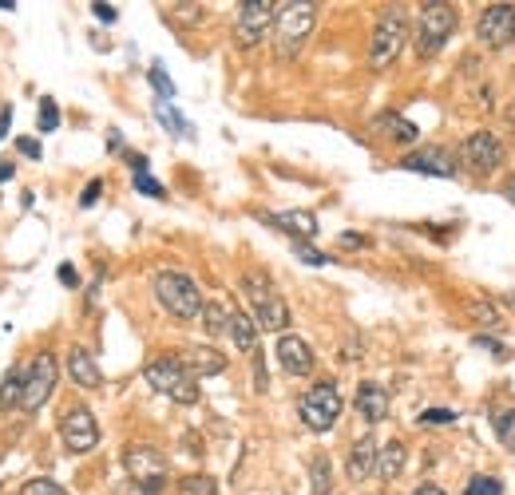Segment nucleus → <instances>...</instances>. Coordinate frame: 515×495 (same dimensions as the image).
I'll return each mask as SVG.
<instances>
[{"label": "nucleus", "instance_id": "nucleus-1", "mask_svg": "<svg viewBox=\"0 0 515 495\" xmlns=\"http://www.w3.org/2000/svg\"><path fill=\"white\" fill-rule=\"evenodd\" d=\"M242 294H246L250 309H254V325H262L266 333L290 329V305H286V297L278 294V286L262 270H250L242 278Z\"/></svg>", "mask_w": 515, "mask_h": 495}, {"label": "nucleus", "instance_id": "nucleus-2", "mask_svg": "<svg viewBox=\"0 0 515 495\" xmlns=\"http://www.w3.org/2000/svg\"><path fill=\"white\" fill-rule=\"evenodd\" d=\"M278 36H274V52L282 60H294L302 52V44L309 40L313 24H317V4L306 0H290V4H278Z\"/></svg>", "mask_w": 515, "mask_h": 495}, {"label": "nucleus", "instance_id": "nucleus-3", "mask_svg": "<svg viewBox=\"0 0 515 495\" xmlns=\"http://www.w3.org/2000/svg\"><path fill=\"white\" fill-rule=\"evenodd\" d=\"M143 377H147V385H151L155 393L171 396V400H179V404H195V400H199V381H195V373L183 365V357H155V361H147Z\"/></svg>", "mask_w": 515, "mask_h": 495}, {"label": "nucleus", "instance_id": "nucleus-4", "mask_svg": "<svg viewBox=\"0 0 515 495\" xmlns=\"http://www.w3.org/2000/svg\"><path fill=\"white\" fill-rule=\"evenodd\" d=\"M155 297H159V305H163L171 317H179V321H191V317L203 313V294H199V286H195L187 274H179V270H159V274H155Z\"/></svg>", "mask_w": 515, "mask_h": 495}, {"label": "nucleus", "instance_id": "nucleus-5", "mask_svg": "<svg viewBox=\"0 0 515 495\" xmlns=\"http://www.w3.org/2000/svg\"><path fill=\"white\" fill-rule=\"evenodd\" d=\"M456 24H460V16H456L452 4H424L420 8V24H416V56L420 60H432L448 44V36L456 32Z\"/></svg>", "mask_w": 515, "mask_h": 495}, {"label": "nucleus", "instance_id": "nucleus-6", "mask_svg": "<svg viewBox=\"0 0 515 495\" xmlns=\"http://www.w3.org/2000/svg\"><path fill=\"white\" fill-rule=\"evenodd\" d=\"M123 468H127V476L139 484V492L143 495H159L167 488V456L159 452V448H151V444H131L127 452H123Z\"/></svg>", "mask_w": 515, "mask_h": 495}, {"label": "nucleus", "instance_id": "nucleus-7", "mask_svg": "<svg viewBox=\"0 0 515 495\" xmlns=\"http://www.w3.org/2000/svg\"><path fill=\"white\" fill-rule=\"evenodd\" d=\"M405 40H409V20H405V12H401V8H385L381 20H377V28H373L369 64H373V68H389V64L401 56Z\"/></svg>", "mask_w": 515, "mask_h": 495}, {"label": "nucleus", "instance_id": "nucleus-8", "mask_svg": "<svg viewBox=\"0 0 515 495\" xmlns=\"http://www.w3.org/2000/svg\"><path fill=\"white\" fill-rule=\"evenodd\" d=\"M341 408H345V404H341V393H337V385H333V381L313 385V389L298 400V412H302L306 428H313V432H329V428L337 424Z\"/></svg>", "mask_w": 515, "mask_h": 495}, {"label": "nucleus", "instance_id": "nucleus-9", "mask_svg": "<svg viewBox=\"0 0 515 495\" xmlns=\"http://www.w3.org/2000/svg\"><path fill=\"white\" fill-rule=\"evenodd\" d=\"M274 20H278V4L274 0H246V4H238V16H234V40L242 48H254V44L266 40Z\"/></svg>", "mask_w": 515, "mask_h": 495}, {"label": "nucleus", "instance_id": "nucleus-10", "mask_svg": "<svg viewBox=\"0 0 515 495\" xmlns=\"http://www.w3.org/2000/svg\"><path fill=\"white\" fill-rule=\"evenodd\" d=\"M56 377H60V369H56V357H52V353L32 357V365L24 369V396H20V408H24V412H40L44 400L56 393Z\"/></svg>", "mask_w": 515, "mask_h": 495}, {"label": "nucleus", "instance_id": "nucleus-11", "mask_svg": "<svg viewBox=\"0 0 515 495\" xmlns=\"http://www.w3.org/2000/svg\"><path fill=\"white\" fill-rule=\"evenodd\" d=\"M60 436H64V448L80 456V452H92V448L100 444V424H96V416H92L84 404H76V408L64 412Z\"/></svg>", "mask_w": 515, "mask_h": 495}, {"label": "nucleus", "instance_id": "nucleus-12", "mask_svg": "<svg viewBox=\"0 0 515 495\" xmlns=\"http://www.w3.org/2000/svg\"><path fill=\"white\" fill-rule=\"evenodd\" d=\"M476 32H480V44H488V48H508L515 40V4H488V8L480 12Z\"/></svg>", "mask_w": 515, "mask_h": 495}, {"label": "nucleus", "instance_id": "nucleus-13", "mask_svg": "<svg viewBox=\"0 0 515 495\" xmlns=\"http://www.w3.org/2000/svg\"><path fill=\"white\" fill-rule=\"evenodd\" d=\"M460 151H464V163H468L476 175H492V171L504 163V147H500V139H496L492 131H476V135H468Z\"/></svg>", "mask_w": 515, "mask_h": 495}, {"label": "nucleus", "instance_id": "nucleus-14", "mask_svg": "<svg viewBox=\"0 0 515 495\" xmlns=\"http://www.w3.org/2000/svg\"><path fill=\"white\" fill-rule=\"evenodd\" d=\"M278 361H282V369L290 373V377H309L313 373V349H309L302 337H294V333H282L278 337Z\"/></svg>", "mask_w": 515, "mask_h": 495}, {"label": "nucleus", "instance_id": "nucleus-15", "mask_svg": "<svg viewBox=\"0 0 515 495\" xmlns=\"http://www.w3.org/2000/svg\"><path fill=\"white\" fill-rule=\"evenodd\" d=\"M401 171L436 175V179H456V163H452V155H448V151H440V147H424V151L409 155V159L401 163Z\"/></svg>", "mask_w": 515, "mask_h": 495}, {"label": "nucleus", "instance_id": "nucleus-16", "mask_svg": "<svg viewBox=\"0 0 515 495\" xmlns=\"http://www.w3.org/2000/svg\"><path fill=\"white\" fill-rule=\"evenodd\" d=\"M262 222H270V226H278V230L294 234L298 242H313V238H317V218H313L309 210H278V214H262Z\"/></svg>", "mask_w": 515, "mask_h": 495}, {"label": "nucleus", "instance_id": "nucleus-17", "mask_svg": "<svg viewBox=\"0 0 515 495\" xmlns=\"http://www.w3.org/2000/svg\"><path fill=\"white\" fill-rule=\"evenodd\" d=\"M377 456H381V448H377V440L373 436H361L353 448H349V464H345V472H349V480H369L373 472H377Z\"/></svg>", "mask_w": 515, "mask_h": 495}, {"label": "nucleus", "instance_id": "nucleus-18", "mask_svg": "<svg viewBox=\"0 0 515 495\" xmlns=\"http://www.w3.org/2000/svg\"><path fill=\"white\" fill-rule=\"evenodd\" d=\"M68 373H72V381H76L80 389H100L103 385L100 365H96V357H92L88 349H72V353H68Z\"/></svg>", "mask_w": 515, "mask_h": 495}, {"label": "nucleus", "instance_id": "nucleus-19", "mask_svg": "<svg viewBox=\"0 0 515 495\" xmlns=\"http://www.w3.org/2000/svg\"><path fill=\"white\" fill-rule=\"evenodd\" d=\"M357 412H361L369 424H381V420L389 416V393H385L381 385L365 381V385L357 389Z\"/></svg>", "mask_w": 515, "mask_h": 495}, {"label": "nucleus", "instance_id": "nucleus-20", "mask_svg": "<svg viewBox=\"0 0 515 495\" xmlns=\"http://www.w3.org/2000/svg\"><path fill=\"white\" fill-rule=\"evenodd\" d=\"M183 365H187L195 377H214V373H222V369H226V357H222L218 349H203V345H195V349H187V353H183Z\"/></svg>", "mask_w": 515, "mask_h": 495}, {"label": "nucleus", "instance_id": "nucleus-21", "mask_svg": "<svg viewBox=\"0 0 515 495\" xmlns=\"http://www.w3.org/2000/svg\"><path fill=\"white\" fill-rule=\"evenodd\" d=\"M226 337H234V345H238L242 353H258V325H254V317H246L242 309H230V329H226Z\"/></svg>", "mask_w": 515, "mask_h": 495}, {"label": "nucleus", "instance_id": "nucleus-22", "mask_svg": "<svg viewBox=\"0 0 515 495\" xmlns=\"http://www.w3.org/2000/svg\"><path fill=\"white\" fill-rule=\"evenodd\" d=\"M405 444L401 440H389L385 448H381V456H377V472L385 476V480H397L401 472H405Z\"/></svg>", "mask_w": 515, "mask_h": 495}, {"label": "nucleus", "instance_id": "nucleus-23", "mask_svg": "<svg viewBox=\"0 0 515 495\" xmlns=\"http://www.w3.org/2000/svg\"><path fill=\"white\" fill-rule=\"evenodd\" d=\"M203 325L210 337H222L230 329V309L222 301H203Z\"/></svg>", "mask_w": 515, "mask_h": 495}, {"label": "nucleus", "instance_id": "nucleus-24", "mask_svg": "<svg viewBox=\"0 0 515 495\" xmlns=\"http://www.w3.org/2000/svg\"><path fill=\"white\" fill-rule=\"evenodd\" d=\"M377 131H389L397 143H412L416 139V127H412L409 119H401V115H393V111H385L381 119H377Z\"/></svg>", "mask_w": 515, "mask_h": 495}, {"label": "nucleus", "instance_id": "nucleus-25", "mask_svg": "<svg viewBox=\"0 0 515 495\" xmlns=\"http://www.w3.org/2000/svg\"><path fill=\"white\" fill-rule=\"evenodd\" d=\"M492 428H496V436H500V444L515 452V408H496L492 412Z\"/></svg>", "mask_w": 515, "mask_h": 495}, {"label": "nucleus", "instance_id": "nucleus-26", "mask_svg": "<svg viewBox=\"0 0 515 495\" xmlns=\"http://www.w3.org/2000/svg\"><path fill=\"white\" fill-rule=\"evenodd\" d=\"M20 396H24V369H8L4 373V385H0V408L20 404Z\"/></svg>", "mask_w": 515, "mask_h": 495}, {"label": "nucleus", "instance_id": "nucleus-27", "mask_svg": "<svg viewBox=\"0 0 515 495\" xmlns=\"http://www.w3.org/2000/svg\"><path fill=\"white\" fill-rule=\"evenodd\" d=\"M309 476H313V495H329V488H333V472H329V460H325V456H313Z\"/></svg>", "mask_w": 515, "mask_h": 495}, {"label": "nucleus", "instance_id": "nucleus-28", "mask_svg": "<svg viewBox=\"0 0 515 495\" xmlns=\"http://www.w3.org/2000/svg\"><path fill=\"white\" fill-rule=\"evenodd\" d=\"M155 115H159V123H163L167 131H175V135H191V123H187V119H179V111H175V107L159 103V107H155Z\"/></svg>", "mask_w": 515, "mask_h": 495}, {"label": "nucleus", "instance_id": "nucleus-29", "mask_svg": "<svg viewBox=\"0 0 515 495\" xmlns=\"http://www.w3.org/2000/svg\"><path fill=\"white\" fill-rule=\"evenodd\" d=\"M464 495H504V480H496V476H472Z\"/></svg>", "mask_w": 515, "mask_h": 495}, {"label": "nucleus", "instance_id": "nucleus-30", "mask_svg": "<svg viewBox=\"0 0 515 495\" xmlns=\"http://www.w3.org/2000/svg\"><path fill=\"white\" fill-rule=\"evenodd\" d=\"M179 495H218V484H214V476H187L179 484Z\"/></svg>", "mask_w": 515, "mask_h": 495}, {"label": "nucleus", "instance_id": "nucleus-31", "mask_svg": "<svg viewBox=\"0 0 515 495\" xmlns=\"http://www.w3.org/2000/svg\"><path fill=\"white\" fill-rule=\"evenodd\" d=\"M36 127H40V131H56V127H60L56 99H44V103H40V111H36Z\"/></svg>", "mask_w": 515, "mask_h": 495}, {"label": "nucleus", "instance_id": "nucleus-32", "mask_svg": "<svg viewBox=\"0 0 515 495\" xmlns=\"http://www.w3.org/2000/svg\"><path fill=\"white\" fill-rule=\"evenodd\" d=\"M151 88L159 92L163 99H171L175 96V84L167 80V72H163V64H151Z\"/></svg>", "mask_w": 515, "mask_h": 495}, {"label": "nucleus", "instance_id": "nucleus-33", "mask_svg": "<svg viewBox=\"0 0 515 495\" xmlns=\"http://www.w3.org/2000/svg\"><path fill=\"white\" fill-rule=\"evenodd\" d=\"M294 254H298L306 266H329V258H325L317 246H309V242H294Z\"/></svg>", "mask_w": 515, "mask_h": 495}, {"label": "nucleus", "instance_id": "nucleus-34", "mask_svg": "<svg viewBox=\"0 0 515 495\" xmlns=\"http://www.w3.org/2000/svg\"><path fill=\"white\" fill-rule=\"evenodd\" d=\"M448 420H456L452 408H428V412H420V428H436V424H448Z\"/></svg>", "mask_w": 515, "mask_h": 495}, {"label": "nucleus", "instance_id": "nucleus-35", "mask_svg": "<svg viewBox=\"0 0 515 495\" xmlns=\"http://www.w3.org/2000/svg\"><path fill=\"white\" fill-rule=\"evenodd\" d=\"M20 495H68L60 484H52V480H28L24 488H20Z\"/></svg>", "mask_w": 515, "mask_h": 495}, {"label": "nucleus", "instance_id": "nucleus-36", "mask_svg": "<svg viewBox=\"0 0 515 495\" xmlns=\"http://www.w3.org/2000/svg\"><path fill=\"white\" fill-rule=\"evenodd\" d=\"M135 191H143V195H151V198L167 195V191H163V183H159V179H151L147 171H139V175H135Z\"/></svg>", "mask_w": 515, "mask_h": 495}, {"label": "nucleus", "instance_id": "nucleus-37", "mask_svg": "<svg viewBox=\"0 0 515 495\" xmlns=\"http://www.w3.org/2000/svg\"><path fill=\"white\" fill-rule=\"evenodd\" d=\"M472 317L484 321V325H500V313H496L488 301H476V305H472Z\"/></svg>", "mask_w": 515, "mask_h": 495}, {"label": "nucleus", "instance_id": "nucleus-38", "mask_svg": "<svg viewBox=\"0 0 515 495\" xmlns=\"http://www.w3.org/2000/svg\"><path fill=\"white\" fill-rule=\"evenodd\" d=\"M476 345H480V349H488V353H496V357H512V353H508V345H504V341H492V337H484V333H480V337H476Z\"/></svg>", "mask_w": 515, "mask_h": 495}, {"label": "nucleus", "instance_id": "nucleus-39", "mask_svg": "<svg viewBox=\"0 0 515 495\" xmlns=\"http://www.w3.org/2000/svg\"><path fill=\"white\" fill-rule=\"evenodd\" d=\"M92 12H96V20H103V24H115V20H119V8H115V4H92Z\"/></svg>", "mask_w": 515, "mask_h": 495}, {"label": "nucleus", "instance_id": "nucleus-40", "mask_svg": "<svg viewBox=\"0 0 515 495\" xmlns=\"http://www.w3.org/2000/svg\"><path fill=\"white\" fill-rule=\"evenodd\" d=\"M103 195V183L100 179H92L88 187H84V195H80V206H96V198Z\"/></svg>", "mask_w": 515, "mask_h": 495}, {"label": "nucleus", "instance_id": "nucleus-41", "mask_svg": "<svg viewBox=\"0 0 515 495\" xmlns=\"http://www.w3.org/2000/svg\"><path fill=\"white\" fill-rule=\"evenodd\" d=\"M16 147H20V155H24V159H40V143H36L32 135H24Z\"/></svg>", "mask_w": 515, "mask_h": 495}, {"label": "nucleus", "instance_id": "nucleus-42", "mask_svg": "<svg viewBox=\"0 0 515 495\" xmlns=\"http://www.w3.org/2000/svg\"><path fill=\"white\" fill-rule=\"evenodd\" d=\"M341 246H349V250H361V246H369V242H365L357 230H345V234H341Z\"/></svg>", "mask_w": 515, "mask_h": 495}, {"label": "nucleus", "instance_id": "nucleus-43", "mask_svg": "<svg viewBox=\"0 0 515 495\" xmlns=\"http://www.w3.org/2000/svg\"><path fill=\"white\" fill-rule=\"evenodd\" d=\"M60 282H64V286H80V278H76L72 266H60Z\"/></svg>", "mask_w": 515, "mask_h": 495}, {"label": "nucleus", "instance_id": "nucleus-44", "mask_svg": "<svg viewBox=\"0 0 515 495\" xmlns=\"http://www.w3.org/2000/svg\"><path fill=\"white\" fill-rule=\"evenodd\" d=\"M8 123H12V107H4V111H0V139L8 135Z\"/></svg>", "mask_w": 515, "mask_h": 495}, {"label": "nucleus", "instance_id": "nucleus-45", "mask_svg": "<svg viewBox=\"0 0 515 495\" xmlns=\"http://www.w3.org/2000/svg\"><path fill=\"white\" fill-rule=\"evenodd\" d=\"M412 495H444V488H436V484H420Z\"/></svg>", "mask_w": 515, "mask_h": 495}, {"label": "nucleus", "instance_id": "nucleus-46", "mask_svg": "<svg viewBox=\"0 0 515 495\" xmlns=\"http://www.w3.org/2000/svg\"><path fill=\"white\" fill-rule=\"evenodd\" d=\"M12 179V163H0V183H8Z\"/></svg>", "mask_w": 515, "mask_h": 495}, {"label": "nucleus", "instance_id": "nucleus-47", "mask_svg": "<svg viewBox=\"0 0 515 495\" xmlns=\"http://www.w3.org/2000/svg\"><path fill=\"white\" fill-rule=\"evenodd\" d=\"M504 195H508V198H512V202H515V175H512V179H508V187H504Z\"/></svg>", "mask_w": 515, "mask_h": 495}, {"label": "nucleus", "instance_id": "nucleus-48", "mask_svg": "<svg viewBox=\"0 0 515 495\" xmlns=\"http://www.w3.org/2000/svg\"><path fill=\"white\" fill-rule=\"evenodd\" d=\"M508 297H512V305H515V294H508Z\"/></svg>", "mask_w": 515, "mask_h": 495}]
</instances>
